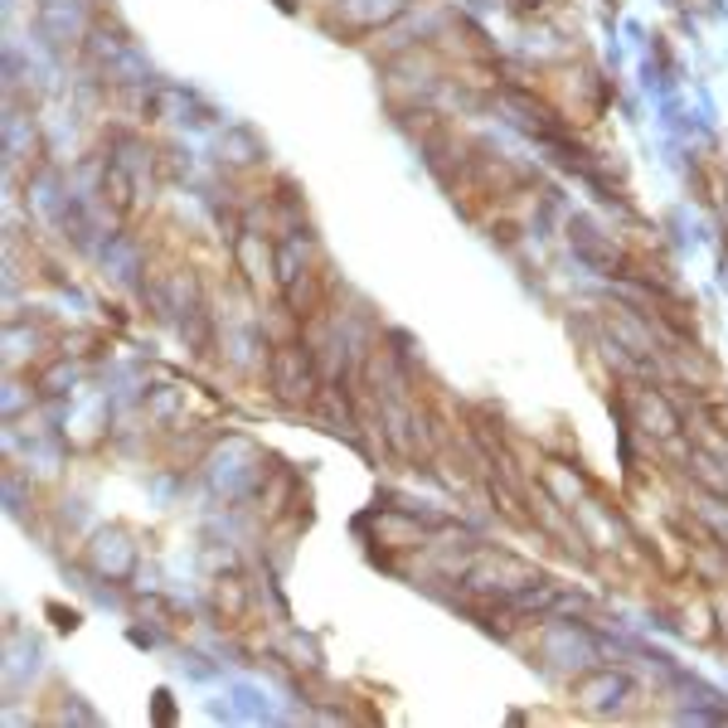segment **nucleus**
<instances>
[{
    "label": "nucleus",
    "mask_w": 728,
    "mask_h": 728,
    "mask_svg": "<svg viewBox=\"0 0 728 728\" xmlns=\"http://www.w3.org/2000/svg\"><path fill=\"white\" fill-rule=\"evenodd\" d=\"M273 389L287 403H311L316 394V374H311V360L301 345H277L273 350Z\"/></svg>",
    "instance_id": "f257e3e1"
},
{
    "label": "nucleus",
    "mask_w": 728,
    "mask_h": 728,
    "mask_svg": "<svg viewBox=\"0 0 728 728\" xmlns=\"http://www.w3.org/2000/svg\"><path fill=\"white\" fill-rule=\"evenodd\" d=\"M239 267L249 273V282H253L257 297H263V291L273 297V291L282 287V277H273V273H277L273 253L263 249V239H257V233H243V239H239Z\"/></svg>",
    "instance_id": "f03ea898"
},
{
    "label": "nucleus",
    "mask_w": 728,
    "mask_h": 728,
    "mask_svg": "<svg viewBox=\"0 0 728 728\" xmlns=\"http://www.w3.org/2000/svg\"><path fill=\"white\" fill-rule=\"evenodd\" d=\"M103 199H107L112 209H117L122 219H127V215H131V175L112 165V171H107V181H103Z\"/></svg>",
    "instance_id": "7ed1b4c3"
},
{
    "label": "nucleus",
    "mask_w": 728,
    "mask_h": 728,
    "mask_svg": "<svg viewBox=\"0 0 728 728\" xmlns=\"http://www.w3.org/2000/svg\"><path fill=\"white\" fill-rule=\"evenodd\" d=\"M694 181H700V189H704V199H709V205H724V195H728V175L724 171H714L709 161H700Z\"/></svg>",
    "instance_id": "20e7f679"
}]
</instances>
